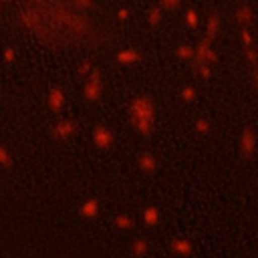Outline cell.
Returning <instances> with one entry per match:
<instances>
[{
    "label": "cell",
    "mask_w": 258,
    "mask_h": 258,
    "mask_svg": "<svg viewBox=\"0 0 258 258\" xmlns=\"http://www.w3.org/2000/svg\"><path fill=\"white\" fill-rule=\"evenodd\" d=\"M147 24L149 26H159L161 24V18H163V8L161 6H153L147 10Z\"/></svg>",
    "instance_id": "obj_20"
},
{
    "label": "cell",
    "mask_w": 258,
    "mask_h": 258,
    "mask_svg": "<svg viewBox=\"0 0 258 258\" xmlns=\"http://www.w3.org/2000/svg\"><path fill=\"white\" fill-rule=\"evenodd\" d=\"M159 220H161L159 208H155V206H145V208L141 210V222H143L147 228H155V226L159 224Z\"/></svg>",
    "instance_id": "obj_16"
},
{
    "label": "cell",
    "mask_w": 258,
    "mask_h": 258,
    "mask_svg": "<svg viewBox=\"0 0 258 258\" xmlns=\"http://www.w3.org/2000/svg\"><path fill=\"white\" fill-rule=\"evenodd\" d=\"M0 2H2V4H8V2H10V0H0Z\"/></svg>",
    "instance_id": "obj_34"
},
{
    "label": "cell",
    "mask_w": 258,
    "mask_h": 258,
    "mask_svg": "<svg viewBox=\"0 0 258 258\" xmlns=\"http://www.w3.org/2000/svg\"><path fill=\"white\" fill-rule=\"evenodd\" d=\"M137 165L145 175H151L157 171V157L151 151H139L137 153Z\"/></svg>",
    "instance_id": "obj_9"
},
{
    "label": "cell",
    "mask_w": 258,
    "mask_h": 258,
    "mask_svg": "<svg viewBox=\"0 0 258 258\" xmlns=\"http://www.w3.org/2000/svg\"><path fill=\"white\" fill-rule=\"evenodd\" d=\"M103 95V73L99 69H91V73L87 75L85 87H83V99L87 103H97Z\"/></svg>",
    "instance_id": "obj_6"
},
{
    "label": "cell",
    "mask_w": 258,
    "mask_h": 258,
    "mask_svg": "<svg viewBox=\"0 0 258 258\" xmlns=\"http://www.w3.org/2000/svg\"><path fill=\"white\" fill-rule=\"evenodd\" d=\"M4 60H6V62H14V60H16V50H14L12 46H6V48H4Z\"/></svg>",
    "instance_id": "obj_30"
},
{
    "label": "cell",
    "mask_w": 258,
    "mask_h": 258,
    "mask_svg": "<svg viewBox=\"0 0 258 258\" xmlns=\"http://www.w3.org/2000/svg\"><path fill=\"white\" fill-rule=\"evenodd\" d=\"M234 16H236V22L240 26H250L252 20H254V10H252L250 2H240L236 12H234Z\"/></svg>",
    "instance_id": "obj_13"
},
{
    "label": "cell",
    "mask_w": 258,
    "mask_h": 258,
    "mask_svg": "<svg viewBox=\"0 0 258 258\" xmlns=\"http://www.w3.org/2000/svg\"><path fill=\"white\" fill-rule=\"evenodd\" d=\"M115 60H117L119 64H125V67L137 64V62L141 60V52H139L137 48H123V50H119V52L115 54Z\"/></svg>",
    "instance_id": "obj_15"
},
{
    "label": "cell",
    "mask_w": 258,
    "mask_h": 258,
    "mask_svg": "<svg viewBox=\"0 0 258 258\" xmlns=\"http://www.w3.org/2000/svg\"><path fill=\"white\" fill-rule=\"evenodd\" d=\"M256 151H258V135L252 127H244L240 131V139H238V153H240L242 161H252Z\"/></svg>",
    "instance_id": "obj_5"
},
{
    "label": "cell",
    "mask_w": 258,
    "mask_h": 258,
    "mask_svg": "<svg viewBox=\"0 0 258 258\" xmlns=\"http://www.w3.org/2000/svg\"><path fill=\"white\" fill-rule=\"evenodd\" d=\"M77 129H79L77 121H73V119H60V121H56L52 125L50 135H52V139L64 143V141H69V139H73L77 135Z\"/></svg>",
    "instance_id": "obj_8"
},
{
    "label": "cell",
    "mask_w": 258,
    "mask_h": 258,
    "mask_svg": "<svg viewBox=\"0 0 258 258\" xmlns=\"http://www.w3.org/2000/svg\"><path fill=\"white\" fill-rule=\"evenodd\" d=\"M252 71H254V89L258 91V60L254 62V67H252Z\"/></svg>",
    "instance_id": "obj_33"
},
{
    "label": "cell",
    "mask_w": 258,
    "mask_h": 258,
    "mask_svg": "<svg viewBox=\"0 0 258 258\" xmlns=\"http://www.w3.org/2000/svg\"><path fill=\"white\" fill-rule=\"evenodd\" d=\"M240 42H242V48H252V46H256L254 36H252V32H250V26H240Z\"/></svg>",
    "instance_id": "obj_21"
},
{
    "label": "cell",
    "mask_w": 258,
    "mask_h": 258,
    "mask_svg": "<svg viewBox=\"0 0 258 258\" xmlns=\"http://www.w3.org/2000/svg\"><path fill=\"white\" fill-rule=\"evenodd\" d=\"M194 129H196L198 135H208L210 129H212V123H210V119H206V117H198L196 123H194Z\"/></svg>",
    "instance_id": "obj_24"
},
{
    "label": "cell",
    "mask_w": 258,
    "mask_h": 258,
    "mask_svg": "<svg viewBox=\"0 0 258 258\" xmlns=\"http://www.w3.org/2000/svg\"><path fill=\"white\" fill-rule=\"evenodd\" d=\"M113 226L117 230H121V232H129V230L135 228V220L131 216H127V214H119V216L113 218Z\"/></svg>",
    "instance_id": "obj_17"
},
{
    "label": "cell",
    "mask_w": 258,
    "mask_h": 258,
    "mask_svg": "<svg viewBox=\"0 0 258 258\" xmlns=\"http://www.w3.org/2000/svg\"><path fill=\"white\" fill-rule=\"evenodd\" d=\"M20 22H22L32 34H36V36L42 38V40H52V34H56V32L52 30V26L48 24V20L42 16V12H40L36 6H32L30 2L20 10Z\"/></svg>",
    "instance_id": "obj_3"
},
{
    "label": "cell",
    "mask_w": 258,
    "mask_h": 258,
    "mask_svg": "<svg viewBox=\"0 0 258 258\" xmlns=\"http://www.w3.org/2000/svg\"><path fill=\"white\" fill-rule=\"evenodd\" d=\"M0 167H4V169L12 167V155H10V151L2 143H0Z\"/></svg>",
    "instance_id": "obj_26"
},
{
    "label": "cell",
    "mask_w": 258,
    "mask_h": 258,
    "mask_svg": "<svg viewBox=\"0 0 258 258\" xmlns=\"http://www.w3.org/2000/svg\"><path fill=\"white\" fill-rule=\"evenodd\" d=\"M64 93L58 89V87H54V89H50L48 91V95H46V107L52 111V113H60L62 109H64Z\"/></svg>",
    "instance_id": "obj_10"
},
{
    "label": "cell",
    "mask_w": 258,
    "mask_h": 258,
    "mask_svg": "<svg viewBox=\"0 0 258 258\" xmlns=\"http://www.w3.org/2000/svg\"><path fill=\"white\" fill-rule=\"evenodd\" d=\"M127 18H129V10H127V8H119V10H117V20L125 22Z\"/></svg>",
    "instance_id": "obj_32"
},
{
    "label": "cell",
    "mask_w": 258,
    "mask_h": 258,
    "mask_svg": "<svg viewBox=\"0 0 258 258\" xmlns=\"http://www.w3.org/2000/svg\"><path fill=\"white\" fill-rule=\"evenodd\" d=\"M242 50H244V58H246V62H248L250 67H254V62L258 60V48L252 46V48H242Z\"/></svg>",
    "instance_id": "obj_28"
},
{
    "label": "cell",
    "mask_w": 258,
    "mask_h": 258,
    "mask_svg": "<svg viewBox=\"0 0 258 258\" xmlns=\"http://www.w3.org/2000/svg\"><path fill=\"white\" fill-rule=\"evenodd\" d=\"M71 6H75V8H79L81 12H91L93 8H95V2L93 0H67Z\"/></svg>",
    "instance_id": "obj_25"
},
{
    "label": "cell",
    "mask_w": 258,
    "mask_h": 258,
    "mask_svg": "<svg viewBox=\"0 0 258 258\" xmlns=\"http://www.w3.org/2000/svg\"><path fill=\"white\" fill-rule=\"evenodd\" d=\"M212 42L214 40H210L208 36H204V38L198 40V44L194 46L196 50H194V58H191V69H196L200 64H212L214 67L218 62V52L214 50Z\"/></svg>",
    "instance_id": "obj_4"
},
{
    "label": "cell",
    "mask_w": 258,
    "mask_h": 258,
    "mask_svg": "<svg viewBox=\"0 0 258 258\" xmlns=\"http://www.w3.org/2000/svg\"><path fill=\"white\" fill-rule=\"evenodd\" d=\"M131 252H133V256H137V258H143V256L149 252L147 240H145V238H135V240L131 242Z\"/></svg>",
    "instance_id": "obj_19"
},
{
    "label": "cell",
    "mask_w": 258,
    "mask_h": 258,
    "mask_svg": "<svg viewBox=\"0 0 258 258\" xmlns=\"http://www.w3.org/2000/svg\"><path fill=\"white\" fill-rule=\"evenodd\" d=\"M194 73L202 79V81H210L212 79V64H200L194 69Z\"/></svg>",
    "instance_id": "obj_27"
},
{
    "label": "cell",
    "mask_w": 258,
    "mask_h": 258,
    "mask_svg": "<svg viewBox=\"0 0 258 258\" xmlns=\"http://www.w3.org/2000/svg\"><path fill=\"white\" fill-rule=\"evenodd\" d=\"M179 4H181V0H159V6H161L163 10H167V12L179 8Z\"/></svg>",
    "instance_id": "obj_29"
},
{
    "label": "cell",
    "mask_w": 258,
    "mask_h": 258,
    "mask_svg": "<svg viewBox=\"0 0 258 258\" xmlns=\"http://www.w3.org/2000/svg\"><path fill=\"white\" fill-rule=\"evenodd\" d=\"M220 30H222V18H220V12L214 10L206 20V34L204 36H208L210 40H216L220 36Z\"/></svg>",
    "instance_id": "obj_12"
},
{
    "label": "cell",
    "mask_w": 258,
    "mask_h": 258,
    "mask_svg": "<svg viewBox=\"0 0 258 258\" xmlns=\"http://www.w3.org/2000/svg\"><path fill=\"white\" fill-rule=\"evenodd\" d=\"M91 69H93V64H91L89 60H83L81 67H79V75H81V77H87V75L91 73Z\"/></svg>",
    "instance_id": "obj_31"
},
{
    "label": "cell",
    "mask_w": 258,
    "mask_h": 258,
    "mask_svg": "<svg viewBox=\"0 0 258 258\" xmlns=\"http://www.w3.org/2000/svg\"><path fill=\"white\" fill-rule=\"evenodd\" d=\"M194 46L191 44H185V42H181V44H177L175 46V56L179 58V60H185V62H191V58H194Z\"/></svg>",
    "instance_id": "obj_18"
},
{
    "label": "cell",
    "mask_w": 258,
    "mask_h": 258,
    "mask_svg": "<svg viewBox=\"0 0 258 258\" xmlns=\"http://www.w3.org/2000/svg\"><path fill=\"white\" fill-rule=\"evenodd\" d=\"M91 139H93V145H95L97 149L107 151V149H111L113 143H115V133H113L107 125L97 123V125H93V129H91Z\"/></svg>",
    "instance_id": "obj_7"
},
{
    "label": "cell",
    "mask_w": 258,
    "mask_h": 258,
    "mask_svg": "<svg viewBox=\"0 0 258 258\" xmlns=\"http://www.w3.org/2000/svg\"><path fill=\"white\" fill-rule=\"evenodd\" d=\"M196 97H198V89H196L194 85H185V87L179 91V99H181L183 103H194Z\"/></svg>",
    "instance_id": "obj_23"
},
{
    "label": "cell",
    "mask_w": 258,
    "mask_h": 258,
    "mask_svg": "<svg viewBox=\"0 0 258 258\" xmlns=\"http://www.w3.org/2000/svg\"><path fill=\"white\" fill-rule=\"evenodd\" d=\"M2 6H4V4H2V2H0V12H2Z\"/></svg>",
    "instance_id": "obj_35"
},
{
    "label": "cell",
    "mask_w": 258,
    "mask_h": 258,
    "mask_svg": "<svg viewBox=\"0 0 258 258\" xmlns=\"http://www.w3.org/2000/svg\"><path fill=\"white\" fill-rule=\"evenodd\" d=\"M240 2H248V0H240Z\"/></svg>",
    "instance_id": "obj_36"
},
{
    "label": "cell",
    "mask_w": 258,
    "mask_h": 258,
    "mask_svg": "<svg viewBox=\"0 0 258 258\" xmlns=\"http://www.w3.org/2000/svg\"><path fill=\"white\" fill-rule=\"evenodd\" d=\"M99 212H101V204H99L97 198H89V200H85V202L79 206V214H81V218H87V220L97 218Z\"/></svg>",
    "instance_id": "obj_14"
},
{
    "label": "cell",
    "mask_w": 258,
    "mask_h": 258,
    "mask_svg": "<svg viewBox=\"0 0 258 258\" xmlns=\"http://www.w3.org/2000/svg\"><path fill=\"white\" fill-rule=\"evenodd\" d=\"M129 117L141 137H149L155 127V105L149 95H139L129 105Z\"/></svg>",
    "instance_id": "obj_2"
},
{
    "label": "cell",
    "mask_w": 258,
    "mask_h": 258,
    "mask_svg": "<svg viewBox=\"0 0 258 258\" xmlns=\"http://www.w3.org/2000/svg\"><path fill=\"white\" fill-rule=\"evenodd\" d=\"M169 252L175 254V256H191L194 254V244L187 238H171Z\"/></svg>",
    "instance_id": "obj_11"
},
{
    "label": "cell",
    "mask_w": 258,
    "mask_h": 258,
    "mask_svg": "<svg viewBox=\"0 0 258 258\" xmlns=\"http://www.w3.org/2000/svg\"><path fill=\"white\" fill-rule=\"evenodd\" d=\"M183 20H185V26H187L189 30H196V28L200 26V14H198L194 8H187V10H185Z\"/></svg>",
    "instance_id": "obj_22"
},
{
    "label": "cell",
    "mask_w": 258,
    "mask_h": 258,
    "mask_svg": "<svg viewBox=\"0 0 258 258\" xmlns=\"http://www.w3.org/2000/svg\"><path fill=\"white\" fill-rule=\"evenodd\" d=\"M30 4L42 12L56 34L69 32L77 38H83L95 32V24L87 16V12H81L67 0H30Z\"/></svg>",
    "instance_id": "obj_1"
}]
</instances>
